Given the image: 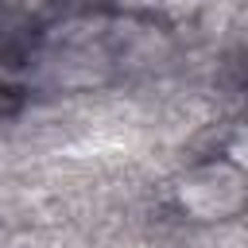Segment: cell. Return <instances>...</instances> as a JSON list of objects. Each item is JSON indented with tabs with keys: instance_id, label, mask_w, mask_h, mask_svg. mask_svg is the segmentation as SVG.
Listing matches in <instances>:
<instances>
[{
	"instance_id": "3957f363",
	"label": "cell",
	"mask_w": 248,
	"mask_h": 248,
	"mask_svg": "<svg viewBox=\"0 0 248 248\" xmlns=\"http://www.w3.org/2000/svg\"><path fill=\"white\" fill-rule=\"evenodd\" d=\"M0 105H4V97H0Z\"/></svg>"
},
{
	"instance_id": "7a4b0ae2",
	"label": "cell",
	"mask_w": 248,
	"mask_h": 248,
	"mask_svg": "<svg viewBox=\"0 0 248 248\" xmlns=\"http://www.w3.org/2000/svg\"><path fill=\"white\" fill-rule=\"evenodd\" d=\"M225 159H232L240 170H248V128H240V132L229 140V147H225Z\"/></svg>"
},
{
	"instance_id": "6da1fadb",
	"label": "cell",
	"mask_w": 248,
	"mask_h": 248,
	"mask_svg": "<svg viewBox=\"0 0 248 248\" xmlns=\"http://www.w3.org/2000/svg\"><path fill=\"white\" fill-rule=\"evenodd\" d=\"M174 202L194 221H229L248 209V170H240L232 159L198 163L178 178Z\"/></svg>"
}]
</instances>
